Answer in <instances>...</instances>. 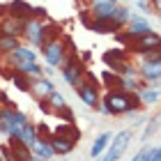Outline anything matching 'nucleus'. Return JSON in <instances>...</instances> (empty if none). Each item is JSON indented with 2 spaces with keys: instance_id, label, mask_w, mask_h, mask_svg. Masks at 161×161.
<instances>
[{
  "instance_id": "obj_26",
  "label": "nucleus",
  "mask_w": 161,
  "mask_h": 161,
  "mask_svg": "<svg viewBox=\"0 0 161 161\" xmlns=\"http://www.w3.org/2000/svg\"><path fill=\"white\" fill-rule=\"evenodd\" d=\"M150 152H152V147H143L136 154V161H150Z\"/></svg>"
},
{
  "instance_id": "obj_10",
  "label": "nucleus",
  "mask_w": 161,
  "mask_h": 161,
  "mask_svg": "<svg viewBox=\"0 0 161 161\" xmlns=\"http://www.w3.org/2000/svg\"><path fill=\"white\" fill-rule=\"evenodd\" d=\"M7 16H14V19L25 21V19L32 16V7L28 5V3H23V0H12V3L7 5Z\"/></svg>"
},
{
  "instance_id": "obj_6",
  "label": "nucleus",
  "mask_w": 161,
  "mask_h": 161,
  "mask_svg": "<svg viewBox=\"0 0 161 161\" xmlns=\"http://www.w3.org/2000/svg\"><path fill=\"white\" fill-rule=\"evenodd\" d=\"M42 53H44V58H46V62L51 67H58V64L64 62V44L60 39H51L42 46Z\"/></svg>"
},
{
  "instance_id": "obj_3",
  "label": "nucleus",
  "mask_w": 161,
  "mask_h": 161,
  "mask_svg": "<svg viewBox=\"0 0 161 161\" xmlns=\"http://www.w3.org/2000/svg\"><path fill=\"white\" fill-rule=\"evenodd\" d=\"M129 141H131V131H127V129L120 131V134L111 141V147H108L106 157L94 159V161H120V157L124 154V150L129 147Z\"/></svg>"
},
{
  "instance_id": "obj_12",
  "label": "nucleus",
  "mask_w": 161,
  "mask_h": 161,
  "mask_svg": "<svg viewBox=\"0 0 161 161\" xmlns=\"http://www.w3.org/2000/svg\"><path fill=\"white\" fill-rule=\"evenodd\" d=\"M7 60L12 64H16V62H37V53H35L32 48H28V46H19L16 51L7 53Z\"/></svg>"
},
{
  "instance_id": "obj_16",
  "label": "nucleus",
  "mask_w": 161,
  "mask_h": 161,
  "mask_svg": "<svg viewBox=\"0 0 161 161\" xmlns=\"http://www.w3.org/2000/svg\"><path fill=\"white\" fill-rule=\"evenodd\" d=\"M90 12H92L94 21H101V19H113V14H115V3H94Z\"/></svg>"
},
{
  "instance_id": "obj_23",
  "label": "nucleus",
  "mask_w": 161,
  "mask_h": 161,
  "mask_svg": "<svg viewBox=\"0 0 161 161\" xmlns=\"http://www.w3.org/2000/svg\"><path fill=\"white\" fill-rule=\"evenodd\" d=\"M46 101H48V106L53 108V111H64V108H67V99H64L60 92H55V90L46 97Z\"/></svg>"
},
{
  "instance_id": "obj_11",
  "label": "nucleus",
  "mask_w": 161,
  "mask_h": 161,
  "mask_svg": "<svg viewBox=\"0 0 161 161\" xmlns=\"http://www.w3.org/2000/svg\"><path fill=\"white\" fill-rule=\"evenodd\" d=\"M30 152L32 154H37V157H42L44 161H48V159H53L55 157V152H53V147H51V143H48V138H35V143L30 145Z\"/></svg>"
},
{
  "instance_id": "obj_9",
  "label": "nucleus",
  "mask_w": 161,
  "mask_h": 161,
  "mask_svg": "<svg viewBox=\"0 0 161 161\" xmlns=\"http://www.w3.org/2000/svg\"><path fill=\"white\" fill-rule=\"evenodd\" d=\"M48 143H51V147H53L55 154H69V152L74 150V145H76V138L64 136V134H55V136L48 138Z\"/></svg>"
},
{
  "instance_id": "obj_31",
  "label": "nucleus",
  "mask_w": 161,
  "mask_h": 161,
  "mask_svg": "<svg viewBox=\"0 0 161 161\" xmlns=\"http://www.w3.org/2000/svg\"><path fill=\"white\" fill-rule=\"evenodd\" d=\"M0 161H5V154H3V150H0Z\"/></svg>"
},
{
  "instance_id": "obj_22",
  "label": "nucleus",
  "mask_w": 161,
  "mask_h": 161,
  "mask_svg": "<svg viewBox=\"0 0 161 161\" xmlns=\"http://www.w3.org/2000/svg\"><path fill=\"white\" fill-rule=\"evenodd\" d=\"M21 46L19 44V37H9V35H0V53L7 55L12 53V51H16Z\"/></svg>"
},
{
  "instance_id": "obj_15",
  "label": "nucleus",
  "mask_w": 161,
  "mask_h": 161,
  "mask_svg": "<svg viewBox=\"0 0 161 161\" xmlns=\"http://www.w3.org/2000/svg\"><path fill=\"white\" fill-rule=\"evenodd\" d=\"M120 23L115 19H101V21H94V23L87 25V30H92V32H115V30H120Z\"/></svg>"
},
{
  "instance_id": "obj_4",
  "label": "nucleus",
  "mask_w": 161,
  "mask_h": 161,
  "mask_svg": "<svg viewBox=\"0 0 161 161\" xmlns=\"http://www.w3.org/2000/svg\"><path fill=\"white\" fill-rule=\"evenodd\" d=\"M129 48L138 51V53H147V51H161V37H159L154 30H150V32L141 35V37H134V42H131Z\"/></svg>"
},
{
  "instance_id": "obj_21",
  "label": "nucleus",
  "mask_w": 161,
  "mask_h": 161,
  "mask_svg": "<svg viewBox=\"0 0 161 161\" xmlns=\"http://www.w3.org/2000/svg\"><path fill=\"white\" fill-rule=\"evenodd\" d=\"M159 97H161V94H159V90L154 85H150V87L145 85V87L138 90V99H141L143 104H154V101H159Z\"/></svg>"
},
{
  "instance_id": "obj_19",
  "label": "nucleus",
  "mask_w": 161,
  "mask_h": 161,
  "mask_svg": "<svg viewBox=\"0 0 161 161\" xmlns=\"http://www.w3.org/2000/svg\"><path fill=\"white\" fill-rule=\"evenodd\" d=\"M131 30H129V35L131 37H141V35H145V32H150L152 28H150V23L145 19H141V16H134V14H131Z\"/></svg>"
},
{
  "instance_id": "obj_30",
  "label": "nucleus",
  "mask_w": 161,
  "mask_h": 161,
  "mask_svg": "<svg viewBox=\"0 0 161 161\" xmlns=\"http://www.w3.org/2000/svg\"><path fill=\"white\" fill-rule=\"evenodd\" d=\"M152 5H154L157 12H161V0H152Z\"/></svg>"
},
{
  "instance_id": "obj_27",
  "label": "nucleus",
  "mask_w": 161,
  "mask_h": 161,
  "mask_svg": "<svg viewBox=\"0 0 161 161\" xmlns=\"http://www.w3.org/2000/svg\"><path fill=\"white\" fill-rule=\"evenodd\" d=\"M150 161H161V145H159V147H152V152H150Z\"/></svg>"
},
{
  "instance_id": "obj_7",
  "label": "nucleus",
  "mask_w": 161,
  "mask_h": 161,
  "mask_svg": "<svg viewBox=\"0 0 161 161\" xmlns=\"http://www.w3.org/2000/svg\"><path fill=\"white\" fill-rule=\"evenodd\" d=\"M83 74H85V69H83V64H80V60H78L76 55H71L69 60L62 62V78L67 80L69 85L78 83V80L83 78Z\"/></svg>"
},
{
  "instance_id": "obj_1",
  "label": "nucleus",
  "mask_w": 161,
  "mask_h": 161,
  "mask_svg": "<svg viewBox=\"0 0 161 161\" xmlns=\"http://www.w3.org/2000/svg\"><path fill=\"white\" fill-rule=\"evenodd\" d=\"M138 94L136 92H127V90H111L104 97V101L99 104V111L106 115H127L131 111H136L138 106Z\"/></svg>"
},
{
  "instance_id": "obj_29",
  "label": "nucleus",
  "mask_w": 161,
  "mask_h": 161,
  "mask_svg": "<svg viewBox=\"0 0 161 161\" xmlns=\"http://www.w3.org/2000/svg\"><path fill=\"white\" fill-rule=\"evenodd\" d=\"M25 161H44V159H42V157H37V154H30Z\"/></svg>"
},
{
  "instance_id": "obj_25",
  "label": "nucleus",
  "mask_w": 161,
  "mask_h": 161,
  "mask_svg": "<svg viewBox=\"0 0 161 161\" xmlns=\"http://www.w3.org/2000/svg\"><path fill=\"white\" fill-rule=\"evenodd\" d=\"M113 19L118 21L120 25H124L127 21H131V12L127 9V7H115V14H113Z\"/></svg>"
},
{
  "instance_id": "obj_17",
  "label": "nucleus",
  "mask_w": 161,
  "mask_h": 161,
  "mask_svg": "<svg viewBox=\"0 0 161 161\" xmlns=\"http://www.w3.org/2000/svg\"><path fill=\"white\" fill-rule=\"evenodd\" d=\"M53 90H55V85L51 83L48 78H42V76H39V80H35V83H32V90H30V92H32V94H37L39 99H46Z\"/></svg>"
},
{
  "instance_id": "obj_8",
  "label": "nucleus",
  "mask_w": 161,
  "mask_h": 161,
  "mask_svg": "<svg viewBox=\"0 0 161 161\" xmlns=\"http://www.w3.org/2000/svg\"><path fill=\"white\" fill-rule=\"evenodd\" d=\"M141 76L145 83H157L161 78V58H152V60H143L141 64Z\"/></svg>"
},
{
  "instance_id": "obj_14",
  "label": "nucleus",
  "mask_w": 161,
  "mask_h": 161,
  "mask_svg": "<svg viewBox=\"0 0 161 161\" xmlns=\"http://www.w3.org/2000/svg\"><path fill=\"white\" fill-rule=\"evenodd\" d=\"M111 141H113V134H111V131H104V134H99L97 141L92 143L90 157H92V159H99V154H101V152H106V147L111 145Z\"/></svg>"
},
{
  "instance_id": "obj_13",
  "label": "nucleus",
  "mask_w": 161,
  "mask_h": 161,
  "mask_svg": "<svg viewBox=\"0 0 161 161\" xmlns=\"http://www.w3.org/2000/svg\"><path fill=\"white\" fill-rule=\"evenodd\" d=\"M0 35H9V37H21L23 35V21L7 16V21L0 23Z\"/></svg>"
},
{
  "instance_id": "obj_5",
  "label": "nucleus",
  "mask_w": 161,
  "mask_h": 161,
  "mask_svg": "<svg viewBox=\"0 0 161 161\" xmlns=\"http://www.w3.org/2000/svg\"><path fill=\"white\" fill-rule=\"evenodd\" d=\"M23 35H25V39L30 42V44H35L37 48H42L44 46V23L39 19H25L23 21Z\"/></svg>"
},
{
  "instance_id": "obj_24",
  "label": "nucleus",
  "mask_w": 161,
  "mask_h": 161,
  "mask_svg": "<svg viewBox=\"0 0 161 161\" xmlns=\"http://www.w3.org/2000/svg\"><path fill=\"white\" fill-rule=\"evenodd\" d=\"M12 83L16 85L21 92H30V90H32V83L28 80V76H25V74H21V71H16V74L12 76Z\"/></svg>"
},
{
  "instance_id": "obj_20",
  "label": "nucleus",
  "mask_w": 161,
  "mask_h": 161,
  "mask_svg": "<svg viewBox=\"0 0 161 161\" xmlns=\"http://www.w3.org/2000/svg\"><path fill=\"white\" fill-rule=\"evenodd\" d=\"M14 69L21 71V74H25V76H35V78H39L42 71H44L37 62H16V64H14Z\"/></svg>"
},
{
  "instance_id": "obj_18",
  "label": "nucleus",
  "mask_w": 161,
  "mask_h": 161,
  "mask_svg": "<svg viewBox=\"0 0 161 161\" xmlns=\"http://www.w3.org/2000/svg\"><path fill=\"white\" fill-rule=\"evenodd\" d=\"M12 138H16L19 143H23V145H28V147H30V145L35 143V138H37V129H35L32 124L28 122V124H23V127H21L19 134H16V136H12Z\"/></svg>"
},
{
  "instance_id": "obj_28",
  "label": "nucleus",
  "mask_w": 161,
  "mask_h": 161,
  "mask_svg": "<svg viewBox=\"0 0 161 161\" xmlns=\"http://www.w3.org/2000/svg\"><path fill=\"white\" fill-rule=\"evenodd\" d=\"M0 134L9 136V127H7V122H5V120H0Z\"/></svg>"
},
{
  "instance_id": "obj_2",
  "label": "nucleus",
  "mask_w": 161,
  "mask_h": 161,
  "mask_svg": "<svg viewBox=\"0 0 161 161\" xmlns=\"http://www.w3.org/2000/svg\"><path fill=\"white\" fill-rule=\"evenodd\" d=\"M74 90L78 94V99L83 101L87 108H99V87L92 74H87L85 78H80L78 83H74Z\"/></svg>"
}]
</instances>
